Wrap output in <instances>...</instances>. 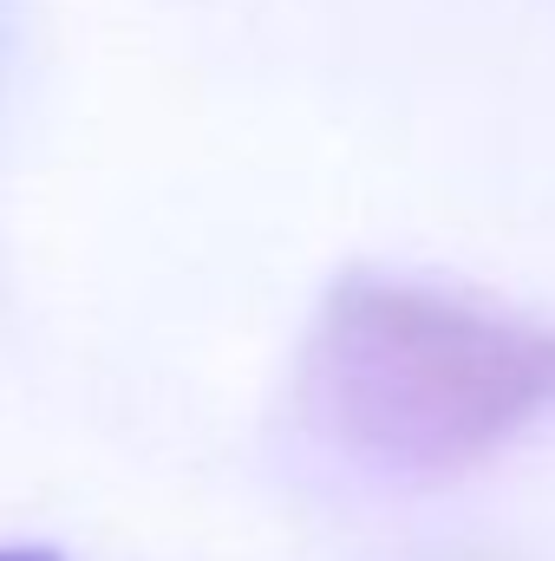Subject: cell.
Segmentation results:
<instances>
[{"label": "cell", "mask_w": 555, "mask_h": 561, "mask_svg": "<svg viewBox=\"0 0 555 561\" xmlns=\"http://www.w3.org/2000/svg\"><path fill=\"white\" fill-rule=\"evenodd\" d=\"M301 399L340 450L444 477L555 412V320L353 275L314 320Z\"/></svg>", "instance_id": "cell-1"}, {"label": "cell", "mask_w": 555, "mask_h": 561, "mask_svg": "<svg viewBox=\"0 0 555 561\" xmlns=\"http://www.w3.org/2000/svg\"><path fill=\"white\" fill-rule=\"evenodd\" d=\"M0 561H59L53 549H0Z\"/></svg>", "instance_id": "cell-2"}]
</instances>
